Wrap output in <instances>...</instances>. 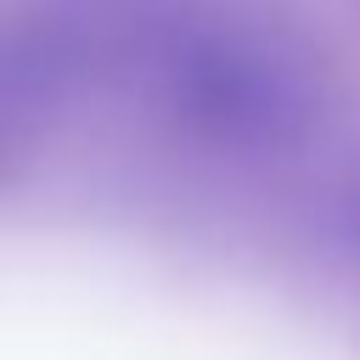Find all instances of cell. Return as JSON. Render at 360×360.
Listing matches in <instances>:
<instances>
[{
	"instance_id": "obj_1",
	"label": "cell",
	"mask_w": 360,
	"mask_h": 360,
	"mask_svg": "<svg viewBox=\"0 0 360 360\" xmlns=\"http://www.w3.org/2000/svg\"><path fill=\"white\" fill-rule=\"evenodd\" d=\"M146 84L191 141L225 158H287L332 107L326 51L276 0H197Z\"/></svg>"
},
{
	"instance_id": "obj_2",
	"label": "cell",
	"mask_w": 360,
	"mask_h": 360,
	"mask_svg": "<svg viewBox=\"0 0 360 360\" xmlns=\"http://www.w3.org/2000/svg\"><path fill=\"white\" fill-rule=\"evenodd\" d=\"M197 0H28V28L79 84L152 79Z\"/></svg>"
},
{
	"instance_id": "obj_4",
	"label": "cell",
	"mask_w": 360,
	"mask_h": 360,
	"mask_svg": "<svg viewBox=\"0 0 360 360\" xmlns=\"http://www.w3.org/2000/svg\"><path fill=\"white\" fill-rule=\"evenodd\" d=\"M332 236H338V248L360 264V174H349L343 191H338V202H332Z\"/></svg>"
},
{
	"instance_id": "obj_3",
	"label": "cell",
	"mask_w": 360,
	"mask_h": 360,
	"mask_svg": "<svg viewBox=\"0 0 360 360\" xmlns=\"http://www.w3.org/2000/svg\"><path fill=\"white\" fill-rule=\"evenodd\" d=\"M84 84L56 62V51L28 28V17L17 11L0 28V163L28 158L45 129L56 124V112L79 96Z\"/></svg>"
}]
</instances>
